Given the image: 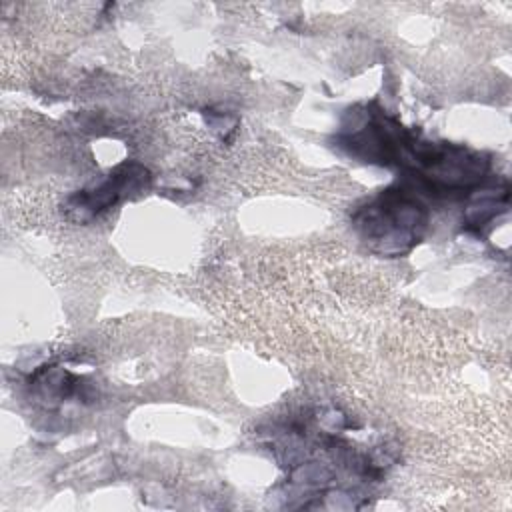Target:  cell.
Masks as SVG:
<instances>
[{
    "mask_svg": "<svg viewBox=\"0 0 512 512\" xmlns=\"http://www.w3.org/2000/svg\"><path fill=\"white\" fill-rule=\"evenodd\" d=\"M362 226L366 236L386 242V252L390 248L402 252L404 244L418 238V228L422 226L420 206L400 194H386L366 210Z\"/></svg>",
    "mask_w": 512,
    "mask_h": 512,
    "instance_id": "6da1fadb",
    "label": "cell"
}]
</instances>
